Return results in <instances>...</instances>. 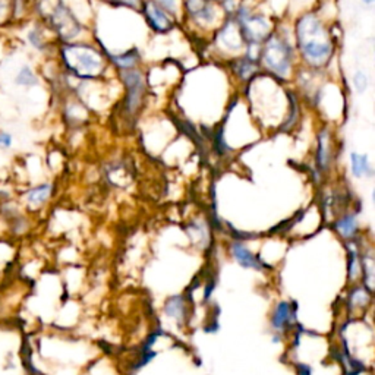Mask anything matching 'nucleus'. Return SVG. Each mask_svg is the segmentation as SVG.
Listing matches in <instances>:
<instances>
[{"label": "nucleus", "mask_w": 375, "mask_h": 375, "mask_svg": "<svg viewBox=\"0 0 375 375\" xmlns=\"http://www.w3.org/2000/svg\"><path fill=\"white\" fill-rule=\"evenodd\" d=\"M5 6H6V5H5L3 2H0V14H2V9H3Z\"/></svg>", "instance_id": "obj_26"}, {"label": "nucleus", "mask_w": 375, "mask_h": 375, "mask_svg": "<svg viewBox=\"0 0 375 375\" xmlns=\"http://www.w3.org/2000/svg\"><path fill=\"white\" fill-rule=\"evenodd\" d=\"M144 12L147 19H149L150 25L157 30L166 32L169 30L173 28V22L169 18L166 14V10L158 6V3H145L144 5Z\"/></svg>", "instance_id": "obj_7"}, {"label": "nucleus", "mask_w": 375, "mask_h": 375, "mask_svg": "<svg viewBox=\"0 0 375 375\" xmlns=\"http://www.w3.org/2000/svg\"><path fill=\"white\" fill-rule=\"evenodd\" d=\"M337 231L342 233L345 237H352L355 236L358 231V223H356V215L355 214H347L343 219H340L336 224Z\"/></svg>", "instance_id": "obj_15"}, {"label": "nucleus", "mask_w": 375, "mask_h": 375, "mask_svg": "<svg viewBox=\"0 0 375 375\" xmlns=\"http://www.w3.org/2000/svg\"><path fill=\"white\" fill-rule=\"evenodd\" d=\"M263 61L268 69L281 78L289 75L292 63V50L277 37H270L263 50Z\"/></svg>", "instance_id": "obj_3"}, {"label": "nucleus", "mask_w": 375, "mask_h": 375, "mask_svg": "<svg viewBox=\"0 0 375 375\" xmlns=\"http://www.w3.org/2000/svg\"><path fill=\"white\" fill-rule=\"evenodd\" d=\"M235 71L239 74V76L242 79H248L255 72V62H253L251 59H248V58H244L242 61H239L235 65Z\"/></svg>", "instance_id": "obj_18"}, {"label": "nucleus", "mask_w": 375, "mask_h": 375, "mask_svg": "<svg viewBox=\"0 0 375 375\" xmlns=\"http://www.w3.org/2000/svg\"><path fill=\"white\" fill-rule=\"evenodd\" d=\"M219 44L224 45L226 49L231 50H237L242 47V32L239 28V24H236L233 21L226 22L222 31L219 32Z\"/></svg>", "instance_id": "obj_8"}, {"label": "nucleus", "mask_w": 375, "mask_h": 375, "mask_svg": "<svg viewBox=\"0 0 375 375\" xmlns=\"http://www.w3.org/2000/svg\"><path fill=\"white\" fill-rule=\"evenodd\" d=\"M369 292L363 288H358L350 293V305L352 306H365L369 302Z\"/></svg>", "instance_id": "obj_19"}, {"label": "nucleus", "mask_w": 375, "mask_h": 375, "mask_svg": "<svg viewBox=\"0 0 375 375\" xmlns=\"http://www.w3.org/2000/svg\"><path fill=\"white\" fill-rule=\"evenodd\" d=\"M28 40H30L34 45H36L37 49H43V43L40 41V36H39V32H37V31H31V32L28 34Z\"/></svg>", "instance_id": "obj_24"}, {"label": "nucleus", "mask_w": 375, "mask_h": 375, "mask_svg": "<svg viewBox=\"0 0 375 375\" xmlns=\"http://www.w3.org/2000/svg\"><path fill=\"white\" fill-rule=\"evenodd\" d=\"M52 194V186L50 185H40L37 188H32L27 194V201L31 206H40L45 200H47Z\"/></svg>", "instance_id": "obj_16"}, {"label": "nucleus", "mask_w": 375, "mask_h": 375, "mask_svg": "<svg viewBox=\"0 0 375 375\" xmlns=\"http://www.w3.org/2000/svg\"><path fill=\"white\" fill-rule=\"evenodd\" d=\"M232 255L244 268L261 270L264 267V264L261 263V259H258L245 245H242L239 242H235L232 245Z\"/></svg>", "instance_id": "obj_9"}, {"label": "nucleus", "mask_w": 375, "mask_h": 375, "mask_svg": "<svg viewBox=\"0 0 375 375\" xmlns=\"http://www.w3.org/2000/svg\"><path fill=\"white\" fill-rule=\"evenodd\" d=\"M239 22L242 36L251 44H259L261 41L267 39L271 24L266 17L263 15L251 17L248 14V10L245 12L244 9H241Z\"/></svg>", "instance_id": "obj_4"}, {"label": "nucleus", "mask_w": 375, "mask_h": 375, "mask_svg": "<svg viewBox=\"0 0 375 375\" xmlns=\"http://www.w3.org/2000/svg\"><path fill=\"white\" fill-rule=\"evenodd\" d=\"M318 163H320L321 169H327L328 163H330V142H328V135L327 132H321L318 136Z\"/></svg>", "instance_id": "obj_14"}, {"label": "nucleus", "mask_w": 375, "mask_h": 375, "mask_svg": "<svg viewBox=\"0 0 375 375\" xmlns=\"http://www.w3.org/2000/svg\"><path fill=\"white\" fill-rule=\"evenodd\" d=\"M297 32L305 61L314 66L324 65L333 52V44L321 21L314 14H306L299 19Z\"/></svg>", "instance_id": "obj_1"}, {"label": "nucleus", "mask_w": 375, "mask_h": 375, "mask_svg": "<svg viewBox=\"0 0 375 375\" xmlns=\"http://www.w3.org/2000/svg\"><path fill=\"white\" fill-rule=\"evenodd\" d=\"M293 320V314H292V308L288 302H280L275 312H272V318H271V325L276 328V330L281 332L285 330V328L292 323Z\"/></svg>", "instance_id": "obj_10"}, {"label": "nucleus", "mask_w": 375, "mask_h": 375, "mask_svg": "<svg viewBox=\"0 0 375 375\" xmlns=\"http://www.w3.org/2000/svg\"><path fill=\"white\" fill-rule=\"evenodd\" d=\"M62 54L67 69L79 78H94L103 72V58L89 45H66Z\"/></svg>", "instance_id": "obj_2"}, {"label": "nucleus", "mask_w": 375, "mask_h": 375, "mask_svg": "<svg viewBox=\"0 0 375 375\" xmlns=\"http://www.w3.org/2000/svg\"><path fill=\"white\" fill-rule=\"evenodd\" d=\"M138 53H136V50H132V52H127L123 53L120 56H115L113 58V61H115V63L118 66H120L122 69H132V67L136 65V62H138Z\"/></svg>", "instance_id": "obj_17"}, {"label": "nucleus", "mask_w": 375, "mask_h": 375, "mask_svg": "<svg viewBox=\"0 0 375 375\" xmlns=\"http://www.w3.org/2000/svg\"><path fill=\"white\" fill-rule=\"evenodd\" d=\"M361 275V266H359V259L356 251H352L350 254V261H349V277L352 280H355Z\"/></svg>", "instance_id": "obj_21"}, {"label": "nucleus", "mask_w": 375, "mask_h": 375, "mask_svg": "<svg viewBox=\"0 0 375 375\" xmlns=\"http://www.w3.org/2000/svg\"><path fill=\"white\" fill-rule=\"evenodd\" d=\"M17 84L19 85H36L37 84V76L32 74V71L30 69V67H22V69L19 71L18 76H17Z\"/></svg>", "instance_id": "obj_20"}, {"label": "nucleus", "mask_w": 375, "mask_h": 375, "mask_svg": "<svg viewBox=\"0 0 375 375\" xmlns=\"http://www.w3.org/2000/svg\"><path fill=\"white\" fill-rule=\"evenodd\" d=\"M354 85L358 89V93H363L368 87V76L363 72H356L354 76Z\"/></svg>", "instance_id": "obj_22"}, {"label": "nucleus", "mask_w": 375, "mask_h": 375, "mask_svg": "<svg viewBox=\"0 0 375 375\" xmlns=\"http://www.w3.org/2000/svg\"><path fill=\"white\" fill-rule=\"evenodd\" d=\"M350 167H352V173H354L356 178H362L363 175H369L371 173V167L368 163V157L362 156L358 153H352L350 154Z\"/></svg>", "instance_id": "obj_13"}, {"label": "nucleus", "mask_w": 375, "mask_h": 375, "mask_svg": "<svg viewBox=\"0 0 375 375\" xmlns=\"http://www.w3.org/2000/svg\"><path fill=\"white\" fill-rule=\"evenodd\" d=\"M186 8L189 14L194 17L197 21L210 22L214 18V9L210 3L206 2H188Z\"/></svg>", "instance_id": "obj_11"}, {"label": "nucleus", "mask_w": 375, "mask_h": 375, "mask_svg": "<svg viewBox=\"0 0 375 375\" xmlns=\"http://www.w3.org/2000/svg\"><path fill=\"white\" fill-rule=\"evenodd\" d=\"M52 24L63 40H72L81 32L79 22L63 3H59L54 8L52 14Z\"/></svg>", "instance_id": "obj_5"}, {"label": "nucleus", "mask_w": 375, "mask_h": 375, "mask_svg": "<svg viewBox=\"0 0 375 375\" xmlns=\"http://www.w3.org/2000/svg\"><path fill=\"white\" fill-rule=\"evenodd\" d=\"M125 85L128 88L127 96V110L128 113H135L141 105V97L144 93V79L142 75L136 71H123L122 72Z\"/></svg>", "instance_id": "obj_6"}, {"label": "nucleus", "mask_w": 375, "mask_h": 375, "mask_svg": "<svg viewBox=\"0 0 375 375\" xmlns=\"http://www.w3.org/2000/svg\"><path fill=\"white\" fill-rule=\"evenodd\" d=\"M297 372L298 375H312L311 368L308 365H305V363H299V365L297 367Z\"/></svg>", "instance_id": "obj_25"}, {"label": "nucleus", "mask_w": 375, "mask_h": 375, "mask_svg": "<svg viewBox=\"0 0 375 375\" xmlns=\"http://www.w3.org/2000/svg\"><path fill=\"white\" fill-rule=\"evenodd\" d=\"M12 145V136L6 132H0V149L8 150Z\"/></svg>", "instance_id": "obj_23"}, {"label": "nucleus", "mask_w": 375, "mask_h": 375, "mask_svg": "<svg viewBox=\"0 0 375 375\" xmlns=\"http://www.w3.org/2000/svg\"><path fill=\"white\" fill-rule=\"evenodd\" d=\"M164 312L169 315L175 318V320L178 321H182L185 317V302H184V298L182 297H173L170 298L166 305H164Z\"/></svg>", "instance_id": "obj_12"}]
</instances>
